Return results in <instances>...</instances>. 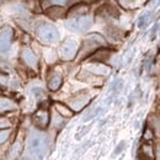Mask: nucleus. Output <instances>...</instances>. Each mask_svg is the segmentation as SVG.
Here are the masks:
<instances>
[{"instance_id": "1", "label": "nucleus", "mask_w": 160, "mask_h": 160, "mask_svg": "<svg viewBox=\"0 0 160 160\" xmlns=\"http://www.w3.org/2000/svg\"><path fill=\"white\" fill-rule=\"evenodd\" d=\"M48 137L44 133H41L37 131L31 132L28 142H27V149H26V160H42L48 150Z\"/></svg>"}, {"instance_id": "2", "label": "nucleus", "mask_w": 160, "mask_h": 160, "mask_svg": "<svg viewBox=\"0 0 160 160\" xmlns=\"http://www.w3.org/2000/svg\"><path fill=\"white\" fill-rule=\"evenodd\" d=\"M107 42L106 40L99 35V33H91L89 35L84 42H82V47H81V51L79 53V58H85L88 56H90L91 53L96 52L100 47L102 46H106Z\"/></svg>"}, {"instance_id": "3", "label": "nucleus", "mask_w": 160, "mask_h": 160, "mask_svg": "<svg viewBox=\"0 0 160 160\" xmlns=\"http://www.w3.org/2000/svg\"><path fill=\"white\" fill-rule=\"evenodd\" d=\"M58 36L59 35L57 28L51 23H42L37 28V37L43 43H47V44L54 43L58 40Z\"/></svg>"}, {"instance_id": "4", "label": "nucleus", "mask_w": 160, "mask_h": 160, "mask_svg": "<svg viewBox=\"0 0 160 160\" xmlns=\"http://www.w3.org/2000/svg\"><path fill=\"white\" fill-rule=\"evenodd\" d=\"M78 53V43L77 41L73 38H67L63 41V43L60 44L59 48V54L62 59L64 60H72Z\"/></svg>"}, {"instance_id": "5", "label": "nucleus", "mask_w": 160, "mask_h": 160, "mask_svg": "<svg viewBox=\"0 0 160 160\" xmlns=\"http://www.w3.org/2000/svg\"><path fill=\"white\" fill-rule=\"evenodd\" d=\"M14 32L11 27H4L0 30V58H5L10 51Z\"/></svg>"}, {"instance_id": "6", "label": "nucleus", "mask_w": 160, "mask_h": 160, "mask_svg": "<svg viewBox=\"0 0 160 160\" xmlns=\"http://www.w3.org/2000/svg\"><path fill=\"white\" fill-rule=\"evenodd\" d=\"M91 25H92V18L88 16V15L74 18V19H72V20H69L67 22V27L68 28H70L72 31H78V32L88 30Z\"/></svg>"}, {"instance_id": "7", "label": "nucleus", "mask_w": 160, "mask_h": 160, "mask_svg": "<svg viewBox=\"0 0 160 160\" xmlns=\"http://www.w3.org/2000/svg\"><path fill=\"white\" fill-rule=\"evenodd\" d=\"M89 102H90V95L88 92H79L69 100V106L73 111L78 112L80 110H82Z\"/></svg>"}, {"instance_id": "8", "label": "nucleus", "mask_w": 160, "mask_h": 160, "mask_svg": "<svg viewBox=\"0 0 160 160\" xmlns=\"http://www.w3.org/2000/svg\"><path fill=\"white\" fill-rule=\"evenodd\" d=\"M32 121L35 123L36 127H38L41 129L46 128L49 123V113L47 110H43V108H40L32 117Z\"/></svg>"}, {"instance_id": "9", "label": "nucleus", "mask_w": 160, "mask_h": 160, "mask_svg": "<svg viewBox=\"0 0 160 160\" xmlns=\"http://www.w3.org/2000/svg\"><path fill=\"white\" fill-rule=\"evenodd\" d=\"M21 57H22V60L31 68H36L37 64H38V60H37V57L36 54L30 49V48H23L22 52H21Z\"/></svg>"}, {"instance_id": "10", "label": "nucleus", "mask_w": 160, "mask_h": 160, "mask_svg": "<svg viewBox=\"0 0 160 160\" xmlns=\"http://www.w3.org/2000/svg\"><path fill=\"white\" fill-rule=\"evenodd\" d=\"M88 70L95 75H107L110 73V68L105 64H102L100 62H96L94 64L88 65Z\"/></svg>"}, {"instance_id": "11", "label": "nucleus", "mask_w": 160, "mask_h": 160, "mask_svg": "<svg viewBox=\"0 0 160 160\" xmlns=\"http://www.w3.org/2000/svg\"><path fill=\"white\" fill-rule=\"evenodd\" d=\"M16 108V103L8 98L0 96V113H5L9 111H12Z\"/></svg>"}, {"instance_id": "12", "label": "nucleus", "mask_w": 160, "mask_h": 160, "mask_svg": "<svg viewBox=\"0 0 160 160\" xmlns=\"http://www.w3.org/2000/svg\"><path fill=\"white\" fill-rule=\"evenodd\" d=\"M138 159L139 160H154L153 155V148L149 144H144L138 153Z\"/></svg>"}, {"instance_id": "13", "label": "nucleus", "mask_w": 160, "mask_h": 160, "mask_svg": "<svg viewBox=\"0 0 160 160\" xmlns=\"http://www.w3.org/2000/svg\"><path fill=\"white\" fill-rule=\"evenodd\" d=\"M111 54H112V52L110 49H98L92 56V60L102 63V62H106V60L110 59Z\"/></svg>"}, {"instance_id": "14", "label": "nucleus", "mask_w": 160, "mask_h": 160, "mask_svg": "<svg viewBox=\"0 0 160 160\" xmlns=\"http://www.w3.org/2000/svg\"><path fill=\"white\" fill-rule=\"evenodd\" d=\"M88 12V6L86 5H75L70 9L68 16L70 19H74V18H79V16H82V15H86Z\"/></svg>"}, {"instance_id": "15", "label": "nucleus", "mask_w": 160, "mask_h": 160, "mask_svg": "<svg viewBox=\"0 0 160 160\" xmlns=\"http://www.w3.org/2000/svg\"><path fill=\"white\" fill-rule=\"evenodd\" d=\"M63 84V78L59 74H53L48 80V89L52 91H57Z\"/></svg>"}, {"instance_id": "16", "label": "nucleus", "mask_w": 160, "mask_h": 160, "mask_svg": "<svg viewBox=\"0 0 160 160\" xmlns=\"http://www.w3.org/2000/svg\"><path fill=\"white\" fill-rule=\"evenodd\" d=\"M54 108H56V111L59 113L62 117H65V118L72 117L73 116V112H74L72 108H69L68 106H65V105H63L60 102H56L54 103Z\"/></svg>"}, {"instance_id": "17", "label": "nucleus", "mask_w": 160, "mask_h": 160, "mask_svg": "<svg viewBox=\"0 0 160 160\" xmlns=\"http://www.w3.org/2000/svg\"><path fill=\"white\" fill-rule=\"evenodd\" d=\"M46 14H47L49 18H52V19H60V18L64 16L65 11H64V9L60 8V6H52V8H49V9L46 11Z\"/></svg>"}, {"instance_id": "18", "label": "nucleus", "mask_w": 160, "mask_h": 160, "mask_svg": "<svg viewBox=\"0 0 160 160\" xmlns=\"http://www.w3.org/2000/svg\"><path fill=\"white\" fill-rule=\"evenodd\" d=\"M102 14L106 15V16H110V18H117L118 16V11L115 6H111V5H105L102 9H101Z\"/></svg>"}, {"instance_id": "19", "label": "nucleus", "mask_w": 160, "mask_h": 160, "mask_svg": "<svg viewBox=\"0 0 160 160\" xmlns=\"http://www.w3.org/2000/svg\"><path fill=\"white\" fill-rule=\"evenodd\" d=\"M150 20V12H145V14H143L142 16H140L139 21H138V25H139V27H144V26H147L148 25V22Z\"/></svg>"}, {"instance_id": "20", "label": "nucleus", "mask_w": 160, "mask_h": 160, "mask_svg": "<svg viewBox=\"0 0 160 160\" xmlns=\"http://www.w3.org/2000/svg\"><path fill=\"white\" fill-rule=\"evenodd\" d=\"M10 133H11L10 129H0V144L8 140V138L10 137Z\"/></svg>"}, {"instance_id": "21", "label": "nucleus", "mask_w": 160, "mask_h": 160, "mask_svg": "<svg viewBox=\"0 0 160 160\" xmlns=\"http://www.w3.org/2000/svg\"><path fill=\"white\" fill-rule=\"evenodd\" d=\"M20 150H21V144L20 143H16V144L12 147L11 152H10V158H11V159L16 158V157H18V154L20 153Z\"/></svg>"}, {"instance_id": "22", "label": "nucleus", "mask_w": 160, "mask_h": 160, "mask_svg": "<svg viewBox=\"0 0 160 160\" xmlns=\"http://www.w3.org/2000/svg\"><path fill=\"white\" fill-rule=\"evenodd\" d=\"M143 138L144 140H152L154 138V131L152 129V128H147L145 131H144V134H143Z\"/></svg>"}, {"instance_id": "23", "label": "nucleus", "mask_w": 160, "mask_h": 160, "mask_svg": "<svg viewBox=\"0 0 160 160\" xmlns=\"http://www.w3.org/2000/svg\"><path fill=\"white\" fill-rule=\"evenodd\" d=\"M124 148H126V142H121L120 144L117 145V148L115 149V152H113V157H116V155L121 154V153L124 150Z\"/></svg>"}, {"instance_id": "24", "label": "nucleus", "mask_w": 160, "mask_h": 160, "mask_svg": "<svg viewBox=\"0 0 160 160\" xmlns=\"http://www.w3.org/2000/svg\"><path fill=\"white\" fill-rule=\"evenodd\" d=\"M68 0H47V2L48 4H64V2H67Z\"/></svg>"}, {"instance_id": "25", "label": "nucleus", "mask_w": 160, "mask_h": 160, "mask_svg": "<svg viewBox=\"0 0 160 160\" xmlns=\"http://www.w3.org/2000/svg\"><path fill=\"white\" fill-rule=\"evenodd\" d=\"M154 127L160 129V117H155L154 118Z\"/></svg>"}, {"instance_id": "26", "label": "nucleus", "mask_w": 160, "mask_h": 160, "mask_svg": "<svg viewBox=\"0 0 160 160\" xmlns=\"http://www.w3.org/2000/svg\"><path fill=\"white\" fill-rule=\"evenodd\" d=\"M155 152H157V157L160 158V144H158V147H157V150H155Z\"/></svg>"}, {"instance_id": "27", "label": "nucleus", "mask_w": 160, "mask_h": 160, "mask_svg": "<svg viewBox=\"0 0 160 160\" xmlns=\"http://www.w3.org/2000/svg\"><path fill=\"white\" fill-rule=\"evenodd\" d=\"M85 1H88V2H92V1H96V0H85Z\"/></svg>"}, {"instance_id": "28", "label": "nucleus", "mask_w": 160, "mask_h": 160, "mask_svg": "<svg viewBox=\"0 0 160 160\" xmlns=\"http://www.w3.org/2000/svg\"><path fill=\"white\" fill-rule=\"evenodd\" d=\"M0 2H1V0H0Z\"/></svg>"}]
</instances>
